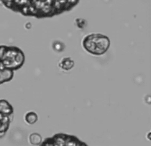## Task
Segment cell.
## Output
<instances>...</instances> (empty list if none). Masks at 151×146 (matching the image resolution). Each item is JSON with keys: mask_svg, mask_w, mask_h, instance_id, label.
Listing matches in <instances>:
<instances>
[{"mask_svg": "<svg viewBox=\"0 0 151 146\" xmlns=\"http://www.w3.org/2000/svg\"></svg>", "mask_w": 151, "mask_h": 146, "instance_id": "30bf717a", "label": "cell"}, {"mask_svg": "<svg viewBox=\"0 0 151 146\" xmlns=\"http://www.w3.org/2000/svg\"><path fill=\"white\" fill-rule=\"evenodd\" d=\"M25 119L28 123L33 125L35 123L38 119V116L36 113L33 112H30L26 114Z\"/></svg>", "mask_w": 151, "mask_h": 146, "instance_id": "9c48e42d", "label": "cell"}, {"mask_svg": "<svg viewBox=\"0 0 151 146\" xmlns=\"http://www.w3.org/2000/svg\"><path fill=\"white\" fill-rule=\"evenodd\" d=\"M42 146H87L85 142L73 135L66 134H56L51 138H46L41 143Z\"/></svg>", "mask_w": 151, "mask_h": 146, "instance_id": "277c9868", "label": "cell"}, {"mask_svg": "<svg viewBox=\"0 0 151 146\" xmlns=\"http://www.w3.org/2000/svg\"><path fill=\"white\" fill-rule=\"evenodd\" d=\"M12 106L5 100H0V138L4 137L9 129L14 118Z\"/></svg>", "mask_w": 151, "mask_h": 146, "instance_id": "5b68a950", "label": "cell"}, {"mask_svg": "<svg viewBox=\"0 0 151 146\" xmlns=\"http://www.w3.org/2000/svg\"><path fill=\"white\" fill-rule=\"evenodd\" d=\"M74 65V62L70 57H65L59 63V66L62 69L65 70H68L71 69Z\"/></svg>", "mask_w": 151, "mask_h": 146, "instance_id": "52a82bcc", "label": "cell"}, {"mask_svg": "<svg viewBox=\"0 0 151 146\" xmlns=\"http://www.w3.org/2000/svg\"><path fill=\"white\" fill-rule=\"evenodd\" d=\"M25 56L21 49L14 46L0 45V66L12 70L20 69L24 64Z\"/></svg>", "mask_w": 151, "mask_h": 146, "instance_id": "7a4b0ae2", "label": "cell"}, {"mask_svg": "<svg viewBox=\"0 0 151 146\" xmlns=\"http://www.w3.org/2000/svg\"><path fill=\"white\" fill-rule=\"evenodd\" d=\"M11 10L27 17L44 19L62 14L67 0H0Z\"/></svg>", "mask_w": 151, "mask_h": 146, "instance_id": "6da1fadb", "label": "cell"}, {"mask_svg": "<svg viewBox=\"0 0 151 146\" xmlns=\"http://www.w3.org/2000/svg\"><path fill=\"white\" fill-rule=\"evenodd\" d=\"M110 41L107 36L99 33L89 35L83 39V46L87 52L92 55H101L107 52Z\"/></svg>", "mask_w": 151, "mask_h": 146, "instance_id": "3957f363", "label": "cell"}, {"mask_svg": "<svg viewBox=\"0 0 151 146\" xmlns=\"http://www.w3.org/2000/svg\"><path fill=\"white\" fill-rule=\"evenodd\" d=\"M14 74V71L0 66V85L11 81Z\"/></svg>", "mask_w": 151, "mask_h": 146, "instance_id": "8992f818", "label": "cell"}, {"mask_svg": "<svg viewBox=\"0 0 151 146\" xmlns=\"http://www.w3.org/2000/svg\"><path fill=\"white\" fill-rule=\"evenodd\" d=\"M29 141L30 143L33 145H38L42 143V136L37 133H33L30 135Z\"/></svg>", "mask_w": 151, "mask_h": 146, "instance_id": "ba28073f", "label": "cell"}]
</instances>
